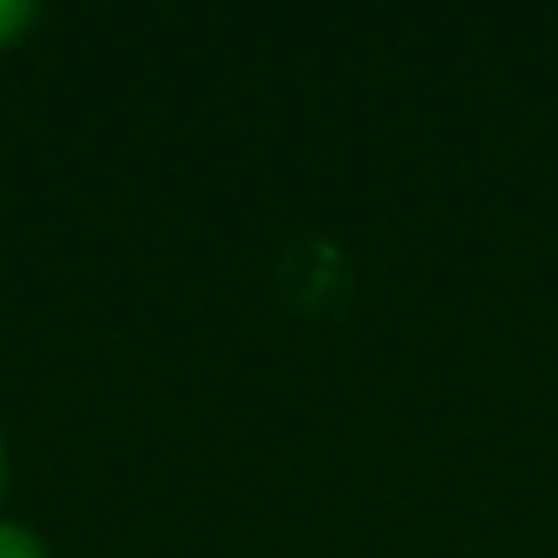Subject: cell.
Listing matches in <instances>:
<instances>
[{
    "instance_id": "6da1fadb",
    "label": "cell",
    "mask_w": 558,
    "mask_h": 558,
    "mask_svg": "<svg viewBox=\"0 0 558 558\" xmlns=\"http://www.w3.org/2000/svg\"><path fill=\"white\" fill-rule=\"evenodd\" d=\"M0 558H39V549L15 530H0Z\"/></svg>"
},
{
    "instance_id": "7a4b0ae2",
    "label": "cell",
    "mask_w": 558,
    "mask_h": 558,
    "mask_svg": "<svg viewBox=\"0 0 558 558\" xmlns=\"http://www.w3.org/2000/svg\"><path fill=\"white\" fill-rule=\"evenodd\" d=\"M25 10H29V0H0V39L15 35L20 20H25Z\"/></svg>"
}]
</instances>
